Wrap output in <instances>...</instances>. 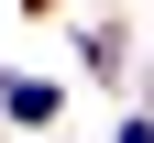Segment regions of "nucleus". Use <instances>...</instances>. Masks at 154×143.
Listing matches in <instances>:
<instances>
[{
    "label": "nucleus",
    "instance_id": "obj_1",
    "mask_svg": "<svg viewBox=\"0 0 154 143\" xmlns=\"http://www.w3.org/2000/svg\"><path fill=\"white\" fill-rule=\"evenodd\" d=\"M0 110H11V121H44V110H55V88H33V77H11V88H0Z\"/></svg>",
    "mask_w": 154,
    "mask_h": 143
}]
</instances>
